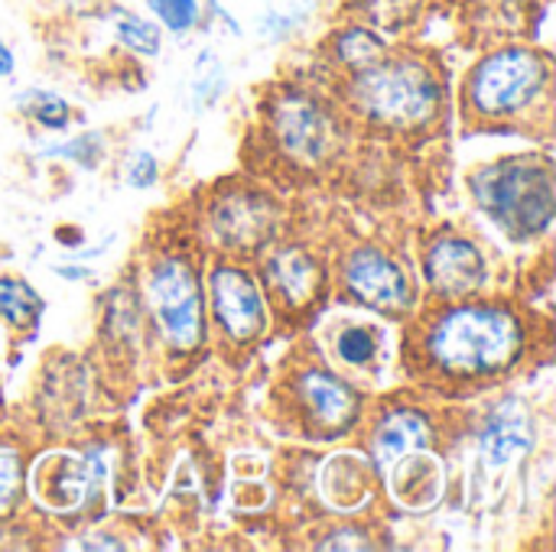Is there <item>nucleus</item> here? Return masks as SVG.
<instances>
[{"mask_svg":"<svg viewBox=\"0 0 556 552\" xmlns=\"http://www.w3.org/2000/svg\"><path fill=\"white\" fill-rule=\"evenodd\" d=\"M39 312V296L36 290H29L23 280H0V316L16 325L26 329Z\"/></svg>","mask_w":556,"mask_h":552,"instance_id":"18","label":"nucleus"},{"mask_svg":"<svg viewBox=\"0 0 556 552\" xmlns=\"http://www.w3.org/2000/svg\"><path fill=\"white\" fill-rule=\"evenodd\" d=\"M355 94L371 117L391 124H417L433 117L440 104V85L433 72L420 62H388L378 59L368 68H358Z\"/></svg>","mask_w":556,"mask_h":552,"instance_id":"3","label":"nucleus"},{"mask_svg":"<svg viewBox=\"0 0 556 552\" xmlns=\"http://www.w3.org/2000/svg\"><path fill=\"white\" fill-rule=\"evenodd\" d=\"M270 277H274V283L280 286V293L293 303V306H300V303H306L309 296H313V290H316V283H319V270H316V264H313V257L309 254H303V251H280L274 260H270Z\"/></svg>","mask_w":556,"mask_h":552,"instance_id":"15","label":"nucleus"},{"mask_svg":"<svg viewBox=\"0 0 556 552\" xmlns=\"http://www.w3.org/2000/svg\"><path fill=\"white\" fill-rule=\"evenodd\" d=\"M427 277L446 296L472 293L485 283V260L472 241L443 238L433 244V251L427 257Z\"/></svg>","mask_w":556,"mask_h":552,"instance_id":"8","label":"nucleus"},{"mask_svg":"<svg viewBox=\"0 0 556 552\" xmlns=\"http://www.w3.org/2000/svg\"><path fill=\"white\" fill-rule=\"evenodd\" d=\"M440 485L443 472L430 455H414L394 472V498L410 511H424L427 504H433L440 498Z\"/></svg>","mask_w":556,"mask_h":552,"instance_id":"14","label":"nucleus"},{"mask_svg":"<svg viewBox=\"0 0 556 552\" xmlns=\"http://www.w3.org/2000/svg\"><path fill=\"white\" fill-rule=\"evenodd\" d=\"M336 52L345 65L352 68H368L375 65L378 59H384L388 52V42L375 33V29H365V26H352L345 33L336 36Z\"/></svg>","mask_w":556,"mask_h":552,"instance_id":"16","label":"nucleus"},{"mask_svg":"<svg viewBox=\"0 0 556 552\" xmlns=\"http://www.w3.org/2000/svg\"><path fill=\"white\" fill-rule=\"evenodd\" d=\"M114 33L127 49H134L140 55H156L160 52V26L137 16V13L114 10Z\"/></svg>","mask_w":556,"mask_h":552,"instance_id":"17","label":"nucleus"},{"mask_svg":"<svg viewBox=\"0 0 556 552\" xmlns=\"http://www.w3.org/2000/svg\"><path fill=\"white\" fill-rule=\"evenodd\" d=\"M482 455L492 468L518 462L531 449V416L518 400L498 403V410L489 416L482 436H479Z\"/></svg>","mask_w":556,"mask_h":552,"instance_id":"10","label":"nucleus"},{"mask_svg":"<svg viewBox=\"0 0 556 552\" xmlns=\"http://www.w3.org/2000/svg\"><path fill=\"white\" fill-rule=\"evenodd\" d=\"M430 442V426L420 413H410V410H397L384 420V426L378 429L375 436V459L378 465H391L397 462L401 455L420 449Z\"/></svg>","mask_w":556,"mask_h":552,"instance_id":"13","label":"nucleus"},{"mask_svg":"<svg viewBox=\"0 0 556 552\" xmlns=\"http://www.w3.org/2000/svg\"><path fill=\"white\" fill-rule=\"evenodd\" d=\"M153 16L169 29V33H186L199 23V0H147Z\"/></svg>","mask_w":556,"mask_h":552,"instance_id":"20","label":"nucleus"},{"mask_svg":"<svg viewBox=\"0 0 556 552\" xmlns=\"http://www.w3.org/2000/svg\"><path fill=\"white\" fill-rule=\"evenodd\" d=\"M150 303L163 325V335L173 345L192 348L202 338V293L186 264L179 260L156 264L150 277Z\"/></svg>","mask_w":556,"mask_h":552,"instance_id":"5","label":"nucleus"},{"mask_svg":"<svg viewBox=\"0 0 556 552\" xmlns=\"http://www.w3.org/2000/svg\"><path fill=\"white\" fill-rule=\"evenodd\" d=\"M212 306L222 329L235 342H251L264 329V299L257 283L235 267H218L212 273Z\"/></svg>","mask_w":556,"mask_h":552,"instance_id":"6","label":"nucleus"},{"mask_svg":"<svg viewBox=\"0 0 556 552\" xmlns=\"http://www.w3.org/2000/svg\"><path fill=\"white\" fill-rule=\"evenodd\" d=\"M336 351L345 364H368L378 351V342L368 329L355 325V329H345L339 338H336Z\"/></svg>","mask_w":556,"mask_h":552,"instance_id":"21","label":"nucleus"},{"mask_svg":"<svg viewBox=\"0 0 556 552\" xmlns=\"http://www.w3.org/2000/svg\"><path fill=\"white\" fill-rule=\"evenodd\" d=\"M283 150L303 163H316L329 150V117L303 94H290L274 111Z\"/></svg>","mask_w":556,"mask_h":552,"instance_id":"7","label":"nucleus"},{"mask_svg":"<svg viewBox=\"0 0 556 552\" xmlns=\"http://www.w3.org/2000/svg\"><path fill=\"white\" fill-rule=\"evenodd\" d=\"M127 182L134 189H147L156 182V159L150 153H134L130 166H127Z\"/></svg>","mask_w":556,"mask_h":552,"instance_id":"24","label":"nucleus"},{"mask_svg":"<svg viewBox=\"0 0 556 552\" xmlns=\"http://www.w3.org/2000/svg\"><path fill=\"white\" fill-rule=\"evenodd\" d=\"M274 231V208L261 195H228L215 205V234L225 244L251 247Z\"/></svg>","mask_w":556,"mask_h":552,"instance_id":"11","label":"nucleus"},{"mask_svg":"<svg viewBox=\"0 0 556 552\" xmlns=\"http://www.w3.org/2000/svg\"><path fill=\"white\" fill-rule=\"evenodd\" d=\"M13 72V52L0 42V75H10Z\"/></svg>","mask_w":556,"mask_h":552,"instance_id":"26","label":"nucleus"},{"mask_svg":"<svg viewBox=\"0 0 556 552\" xmlns=\"http://www.w3.org/2000/svg\"><path fill=\"white\" fill-rule=\"evenodd\" d=\"M362 534H349V530H342V534H336L332 540H326V543H319V550H368V543L365 540H358Z\"/></svg>","mask_w":556,"mask_h":552,"instance_id":"25","label":"nucleus"},{"mask_svg":"<svg viewBox=\"0 0 556 552\" xmlns=\"http://www.w3.org/2000/svg\"><path fill=\"white\" fill-rule=\"evenodd\" d=\"M20 104L49 130H62L68 124V104L59 98V94H49V91H26L20 98Z\"/></svg>","mask_w":556,"mask_h":552,"instance_id":"19","label":"nucleus"},{"mask_svg":"<svg viewBox=\"0 0 556 552\" xmlns=\"http://www.w3.org/2000/svg\"><path fill=\"white\" fill-rule=\"evenodd\" d=\"M430 351L446 371L456 374L502 371L521 351V325L505 309L463 306L437 322Z\"/></svg>","mask_w":556,"mask_h":552,"instance_id":"1","label":"nucleus"},{"mask_svg":"<svg viewBox=\"0 0 556 552\" xmlns=\"http://www.w3.org/2000/svg\"><path fill=\"white\" fill-rule=\"evenodd\" d=\"M20 485H23V475H20V459H16V452L0 449V514H7V511L16 504Z\"/></svg>","mask_w":556,"mask_h":552,"instance_id":"22","label":"nucleus"},{"mask_svg":"<svg viewBox=\"0 0 556 552\" xmlns=\"http://www.w3.org/2000/svg\"><path fill=\"white\" fill-rule=\"evenodd\" d=\"M479 205L511 234L528 238L554 221L556 189L551 172L528 159H508L472 179Z\"/></svg>","mask_w":556,"mask_h":552,"instance_id":"2","label":"nucleus"},{"mask_svg":"<svg viewBox=\"0 0 556 552\" xmlns=\"http://www.w3.org/2000/svg\"><path fill=\"white\" fill-rule=\"evenodd\" d=\"M345 280L371 306H384V309L407 306L410 293H407L404 270L397 264H391L381 251H358L349 260Z\"/></svg>","mask_w":556,"mask_h":552,"instance_id":"9","label":"nucleus"},{"mask_svg":"<svg viewBox=\"0 0 556 552\" xmlns=\"http://www.w3.org/2000/svg\"><path fill=\"white\" fill-rule=\"evenodd\" d=\"M547 62L534 49L508 46L492 52L472 75V101L485 114H508L534 101L547 85Z\"/></svg>","mask_w":556,"mask_h":552,"instance_id":"4","label":"nucleus"},{"mask_svg":"<svg viewBox=\"0 0 556 552\" xmlns=\"http://www.w3.org/2000/svg\"><path fill=\"white\" fill-rule=\"evenodd\" d=\"M300 390H303L309 410L316 413V420H319L323 426H332V429H336V426H345V423L355 416V407H358L355 394H352L345 384H339L336 377H329V374L309 371V374L303 377Z\"/></svg>","mask_w":556,"mask_h":552,"instance_id":"12","label":"nucleus"},{"mask_svg":"<svg viewBox=\"0 0 556 552\" xmlns=\"http://www.w3.org/2000/svg\"><path fill=\"white\" fill-rule=\"evenodd\" d=\"M98 143H101L98 137H78V140H72V143H65L59 150H49L46 156H68V159H78L81 166H94L98 156H101Z\"/></svg>","mask_w":556,"mask_h":552,"instance_id":"23","label":"nucleus"}]
</instances>
